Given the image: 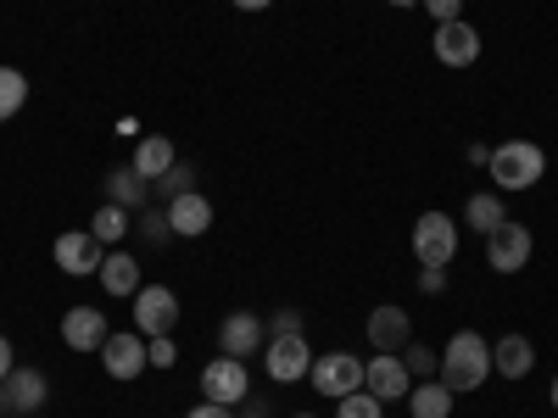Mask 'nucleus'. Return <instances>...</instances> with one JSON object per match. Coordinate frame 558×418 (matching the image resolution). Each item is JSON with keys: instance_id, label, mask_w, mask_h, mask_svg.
<instances>
[{"instance_id": "f257e3e1", "label": "nucleus", "mask_w": 558, "mask_h": 418, "mask_svg": "<svg viewBox=\"0 0 558 418\" xmlns=\"http://www.w3.org/2000/svg\"><path fill=\"white\" fill-rule=\"evenodd\" d=\"M486 374H492V341L475 335V330H458V335L447 341V352H441V374H436V380H441L452 396H463V391H481Z\"/></svg>"}, {"instance_id": "f03ea898", "label": "nucleus", "mask_w": 558, "mask_h": 418, "mask_svg": "<svg viewBox=\"0 0 558 418\" xmlns=\"http://www.w3.org/2000/svg\"><path fill=\"white\" fill-rule=\"evenodd\" d=\"M486 173L497 179V190H531V184L547 173V157L536 139H502V146L492 151Z\"/></svg>"}, {"instance_id": "7ed1b4c3", "label": "nucleus", "mask_w": 558, "mask_h": 418, "mask_svg": "<svg viewBox=\"0 0 558 418\" xmlns=\"http://www.w3.org/2000/svg\"><path fill=\"white\" fill-rule=\"evenodd\" d=\"M413 257L425 268H447L458 257V223L447 212H418V223H413Z\"/></svg>"}, {"instance_id": "20e7f679", "label": "nucleus", "mask_w": 558, "mask_h": 418, "mask_svg": "<svg viewBox=\"0 0 558 418\" xmlns=\"http://www.w3.org/2000/svg\"><path fill=\"white\" fill-rule=\"evenodd\" d=\"M307 380H313L318 396H336V402H341L347 391H363V357H352V352H324V357H313Z\"/></svg>"}, {"instance_id": "39448f33", "label": "nucleus", "mask_w": 558, "mask_h": 418, "mask_svg": "<svg viewBox=\"0 0 558 418\" xmlns=\"http://www.w3.org/2000/svg\"><path fill=\"white\" fill-rule=\"evenodd\" d=\"M263 368H268L274 385H296V380H307V368H313V346L302 335H268Z\"/></svg>"}, {"instance_id": "423d86ee", "label": "nucleus", "mask_w": 558, "mask_h": 418, "mask_svg": "<svg viewBox=\"0 0 558 418\" xmlns=\"http://www.w3.org/2000/svg\"><path fill=\"white\" fill-rule=\"evenodd\" d=\"M202 391H207V402H223V407H241L246 396H252V374H246V362L241 357H213L207 368H202Z\"/></svg>"}, {"instance_id": "0eeeda50", "label": "nucleus", "mask_w": 558, "mask_h": 418, "mask_svg": "<svg viewBox=\"0 0 558 418\" xmlns=\"http://www.w3.org/2000/svg\"><path fill=\"white\" fill-rule=\"evenodd\" d=\"M173 323H179V296L168 285H140L134 291V330L140 335H173Z\"/></svg>"}, {"instance_id": "6e6552de", "label": "nucleus", "mask_w": 558, "mask_h": 418, "mask_svg": "<svg viewBox=\"0 0 558 418\" xmlns=\"http://www.w3.org/2000/svg\"><path fill=\"white\" fill-rule=\"evenodd\" d=\"M363 391L380 396V402H408L413 374H408L402 352H375V357H368V362H363Z\"/></svg>"}, {"instance_id": "1a4fd4ad", "label": "nucleus", "mask_w": 558, "mask_h": 418, "mask_svg": "<svg viewBox=\"0 0 558 418\" xmlns=\"http://www.w3.org/2000/svg\"><path fill=\"white\" fill-rule=\"evenodd\" d=\"M531 246H536L531 229L508 218L502 229H492V235H486V262H492L497 273H520V268L531 262Z\"/></svg>"}, {"instance_id": "9d476101", "label": "nucleus", "mask_w": 558, "mask_h": 418, "mask_svg": "<svg viewBox=\"0 0 558 418\" xmlns=\"http://www.w3.org/2000/svg\"><path fill=\"white\" fill-rule=\"evenodd\" d=\"M51 257H57V268H62V273L84 279V273H101V257H107V246H101L96 235H89V229H68V235H57Z\"/></svg>"}, {"instance_id": "9b49d317", "label": "nucleus", "mask_w": 558, "mask_h": 418, "mask_svg": "<svg viewBox=\"0 0 558 418\" xmlns=\"http://www.w3.org/2000/svg\"><path fill=\"white\" fill-rule=\"evenodd\" d=\"M268 346V323L257 318V312H229L223 323H218V352L223 357H252V352H263Z\"/></svg>"}, {"instance_id": "f8f14e48", "label": "nucleus", "mask_w": 558, "mask_h": 418, "mask_svg": "<svg viewBox=\"0 0 558 418\" xmlns=\"http://www.w3.org/2000/svg\"><path fill=\"white\" fill-rule=\"evenodd\" d=\"M107 335H112V330H107V312H101V307L84 302V307H68V312H62V341H68V352H101Z\"/></svg>"}, {"instance_id": "ddd939ff", "label": "nucleus", "mask_w": 558, "mask_h": 418, "mask_svg": "<svg viewBox=\"0 0 558 418\" xmlns=\"http://www.w3.org/2000/svg\"><path fill=\"white\" fill-rule=\"evenodd\" d=\"M101 362H107V374L112 380H140L146 374V335L140 330H123V335H107V346H101Z\"/></svg>"}, {"instance_id": "4468645a", "label": "nucleus", "mask_w": 558, "mask_h": 418, "mask_svg": "<svg viewBox=\"0 0 558 418\" xmlns=\"http://www.w3.org/2000/svg\"><path fill=\"white\" fill-rule=\"evenodd\" d=\"M408 341H413V318H408L397 302H386V307L368 312V346H375V352H402Z\"/></svg>"}, {"instance_id": "2eb2a0df", "label": "nucleus", "mask_w": 558, "mask_h": 418, "mask_svg": "<svg viewBox=\"0 0 558 418\" xmlns=\"http://www.w3.org/2000/svg\"><path fill=\"white\" fill-rule=\"evenodd\" d=\"M436 57L447 62V67H470L475 57H481V34L463 23V17H452V23H436Z\"/></svg>"}, {"instance_id": "dca6fc26", "label": "nucleus", "mask_w": 558, "mask_h": 418, "mask_svg": "<svg viewBox=\"0 0 558 418\" xmlns=\"http://www.w3.org/2000/svg\"><path fill=\"white\" fill-rule=\"evenodd\" d=\"M168 229H173V235H184V241L207 235V229H213V201H207L202 190L173 196V201H168Z\"/></svg>"}, {"instance_id": "f3484780", "label": "nucleus", "mask_w": 558, "mask_h": 418, "mask_svg": "<svg viewBox=\"0 0 558 418\" xmlns=\"http://www.w3.org/2000/svg\"><path fill=\"white\" fill-rule=\"evenodd\" d=\"M536 368V346L525 341V335H502V341H492V374H502V380H525Z\"/></svg>"}, {"instance_id": "a211bd4d", "label": "nucleus", "mask_w": 558, "mask_h": 418, "mask_svg": "<svg viewBox=\"0 0 558 418\" xmlns=\"http://www.w3.org/2000/svg\"><path fill=\"white\" fill-rule=\"evenodd\" d=\"M107 201L123 207V212H146V207H151V179H140L134 162H129V168H112V173H107Z\"/></svg>"}, {"instance_id": "6ab92c4d", "label": "nucleus", "mask_w": 558, "mask_h": 418, "mask_svg": "<svg viewBox=\"0 0 558 418\" xmlns=\"http://www.w3.org/2000/svg\"><path fill=\"white\" fill-rule=\"evenodd\" d=\"M7 385H12V407H17V418H34V413L45 407V396H51V380H45L39 368H12Z\"/></svg>"}, {"instance_id": "aec40b11", "label": "nucleus", "mask_w": 558, "mask_h": 418, "mask_svg": "<svg viewBox=\"0 0 558 418\" xmlns=\"http://www.w3.org/2000/svg\"><path fill=\"white\" fill-rule=\"evenodd\" d=\"M101 291L134 302V291H140V257H129V251H107V257H101Z\"/></svg>"}, {"instance_id": "412c9836", "label": "nucleus", "mask_w": 558, "mask_h": 418, "mask_svg": "<svg viewBox=\"0 0 558 418\" xmlns=\"http://www.w3.org/2000/svg\"><path fill=\"white\" fill-rule=\"evenodd\" d=\"M173 162H179V151H173V139H162V134H146V139L134 146V173L151 179V184H157Z\"/></svg>"}, {"instance_id": "4be33fe9", "label": "nucleus", "mask_w": 558, "mask_h": 418, "mask_svg": "<svg viewBox=\"0 0 558 418\" xmlns=\"http://www.w3.org/2000/svg\"><path fill=\"white\" fill-rule=\"evenodd\" d=\"M408 413H413V418H447V413H452V391H447L441 380H418V385L408 391Z\"/></svg>"}, {"instance_id": "5701e85b", "label": "nucleus", "mask_w": 558, "mask_h": 418, "mask_svg": "<svg viewBox=\"0 0 558 418\" xmlns=\"http://www.w3.org/2000/svg\"><path fill=\"white\" fill-rule=\"evenodd\" d=\"M463 223H470L475 235H492V229H502V223H508V218H502V196H497V190L470 196V207H463Z\"/></svg>"}, {"instance_id": "b1692460", "label": "nucleus", "mask_w": 558, "mask_h": 418, "mask_svg": "<svg viewBox=\"0 0 558 418\" xmlns=\"http://www.w3.org/2000/svg\"><path fill=\"white\" fill-rule=\"evenodd\" d=\"M129 229H134V218H129L123 207H112V201H107L96 218H89V235H96L101 246H118V241L129 235Z\"/></svg>"}, {"instance_id": "393cba45", "label": "nucleus", "mask_w": 558, "mask_h": 418, "mask_svg": "<svg viewBox=\"0 0 558 418\" xmlns=\"http://www.w3.org/2000/svg\"><path fill=\"white\" fill-rule=\"evenodd\" d=\"M28 101V78L17 67H0V123H12Z\"/></svg>"}, {"instance_id": "a878e982", "label": "nucleus", "mask_w": 558, "mask_h": 418, "mask_svg": "<svg viewBox=\"0 0 558 418\" xmlns=\"http://www.w3.org/2000/svg\"><path fill=\"white\" fill-rule=\"evenodd\" d=\"M191 190H196V168H191V162H173V168L151 184V196H157L162 207H168L173 196H191Z\"/></svg>"}, {"instance_id": "bb28decb", "label": "nucleus", "mask_w": 558, "mask_h": 418, "mask_svg": "<svg viewBox=\"0 0 558 418\" xmlns=\"http://www.w3.org/2000/svg\"><path fill=\"white\" fill-rule=\"evenodd\" d=\"M336 418H386V402L368 396V391H347V396L336 402Z\"/></svg>"}, {"instance_id": "cd10ccee", "label": "nucleus", "mask_w": 558, "mask_h": 418, "mask_svg": "<svg viewBox=\"0 0 558 418\" xmlns=\"http://www.w3.org/2000/svg\"><path fill=\"white\" fill-rule=\"evenodd\" d=\"M402 362H408V374H418V380H436V374H441V357H436L430 346H418V341L402 346Z\"/></svg>"}, {"instance_id": "c85d7f7f", "label": "nucleus", "mask_w": 558, "mask_h": 418, "mask_svg": "<svg viewBox=\"0 0 558 418\" xmlns=\"http://www.w3.org/2000/svg\"><path fill=\"white\" fill-rule=\"evenodd\" d=\"M140 229H146V241H151V246H168V241H173L168 212H157V207H146V212H140Z\"/></svg>"}, {"instance_id": "c756f323", "label": "nucleus", "mask_w": 558, "mask_h": 418, "mask_svg": "<svg viewBox=\"0 0 558 418\" xmlns=\"http://www.w3.org/2000/svg\"><path fill=\"white\" fill-rule=\"evenodd\" d=\"M146 362H151V368H173V362H179L173 335H151V341H146Z\"/></svg>"}, {"instance_id": "7c9ffc66", "label": "nucleus", "mask_w": 558, "mask_h": 418, "mask_svg": "<svg viewBox=\"0 0 558 418\" xmlns=\"http://www.w3.org/2000/svg\"><path fill=\"white\" fill-rule=\"evenodd\" d=\"M268 335H302V312H291V307L274 312V318H268Z\"/></svg>"}, {"instance_id": "2f4dec72", "label": "nucleus", "mask_w": 558, "mask_h": 418, "mask_svg": "<svg viewBox=\"0 0 558 418\" xmlns=\"http://www.w3.org/2000/svg\"><path fill=\"white\" fill-rule=\"evenodd\" d=\"M436 23H452V17H463V0H418Z\"/></svg>"}, {"instance_id": "473e14b6", "label": "nucleus", "mask_w": 558, "mask_h": 418, "mask_svg": "<svg viewBox=\"0 0 558 418\" xmlns=\"http://www.w3.org/2000/svg\"><path fill=\"white\" fill-rule=\"evenodd\" d=\"M418 291H425V296H441V291H447V268H425V273H418Z\"/></svg>"}, {"instance_id": "72a5a7b5", "label": "nucleus", "mask_w": 558, "mask_h": 418, "mask_svg": "<svg viewBox=\"0 0 558 418\" xmlns=\"http://www.w3.org/2000/svg\"><path fill=\"white\" fill-rule=\"evenodd\" d=\"M184 418H235V407H223V402H202V407H191Z\"/></svg>"}, {"instance_id": "f704fd0d", "label": "nucleus", "mask_w": 558, "mask_h": 418, "mask_svg": "<svg viewBox=\"0 0 558 418\" xmlns=\"http://www.w3.org/2000/svg\"><path fill=\"white\" fill-rule=\"evenodd\" d=\"M12 368H17V362H12V341H7V335H0V380H7V374H12Z\"/></svg>"}, {"instance_id": "c9c22d12", "label": "nucleus", "mask_w": 558, "mask_h": 418, "mask_svg": "<svg viewBox=\"0 0 558 418\" xmlns=\"http://www.w3.org/2000/svg\"><path fill=\"white\" fill-rule=\"evenodd\" d=\"M0 418H17V407H12V385L0 380Z\"/></svg>"}, {"instance_id": "e433bc0d", "label": "nucleus", "mask_w": 558, "mask_h": 418, "mask_svg": "<svg viewBox=\"0 0 558 418\" xmlns=\"http://www.w3.org/2000/svg\"><path fill=\"white\" fill-rule=\"evenodd\" d=\"M229 7H241V12H268L274 0H229Z\"/></svg>"}, {"instance_id": "4c0bfd02", "label": "nucleus", "mask_w": 558, "mask_h": 418, "mask_svg": "<svg viewBox=\"0 0 558 418\" xmlns=\"http://www.w3.org/2000/svg\"><path fill=\"white\" fill-rule=\"evenodd\" d=\"M263 413H268V407H263V402H252V407H246L241 418H263Z\"/></svg>"}, {"instance_id": "58836bf2", "label": "nucleus", "mask_w": 558, "mask_h": 418, "mask_svg": "<svg viewBox=\"0 0 558 418\" xmlns=\"http://www.w3.org/2000/svg\"><path fill=\"white\" fill-rule=\"evenodd\" d=\"M391 7H418V0H391Z\"/></svg>"}, {"instance_id": "ea45409f", "label": "nucleus", "mask_w": 558, "mask_h": 418, "mask_svg": "<svg viewBox=\"0 0 558 418\" xmlns=\"http://www.w3.org/2000/svg\"><path fill=\"white\" fill-rule=\"evenodd\" d=\"M553 407H558V380H553Z\"/></svg>"}, {"instance_id": "a19ab883", "label": "nucleus", "mask_w": 558, "mask_h": 418, "mask_svg": "<svg viewBox=\"0 0 558 418\" xmlns=\"http://www.w3.org/2000/svg\"><path fill=\"white\" fill-rule=\"evenodd\" d=\"M296 418H313V413H296Z\"/></svg>"}, {"instance_id": "79ce46f5", "label": "nucleus", "mask_w": 558, "mask_h": 418, "mask_svg": "<svg viewBox=\"0 0 558 418\" xmlns=\"http://www.w3.org/2000/svg\"><path fill=\"white\" fill-rule=\"evenodd\" d=\"M34 418H39V413H34Z\"/></svg>"}]
</instances>
